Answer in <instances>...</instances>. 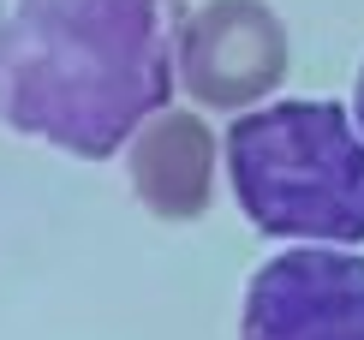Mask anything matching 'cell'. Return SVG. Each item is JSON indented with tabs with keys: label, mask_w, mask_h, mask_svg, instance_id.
Returning <instances> with one entry per match:
<instances>
[{
	"label": "cell",
	"mask_w": 364,
	"mask_h": 340,
	"mask_svg": "<svg viewBox=\"0 0 364 340\" xmlns=\"http://www.w3.org/2000/svg\"><path fill=\"white\" fill-rule=\"evenodd\" d=\"M239 209L269 239H364V132L328 102H275L227 132Z\"/></svg>",
	"instance_id": "cell-2"
},
{
	"label": "cell",
	"mask_w": 364,
	"mask_h": 340,
	"mask_svg": "<svg viewBox=\"0 0 364 340\" xmlns=\"http://www.w3.org/2000/svg\"><path fill=\"white\" fill-rule=\"evenodd\" d=\"M353 114H358V132H364V72H358V107Z\"/></svg>",
	"instance_id": "cell-6"
},
{
	"label": "cell",
	"mask_w": 364,
	"mask_h": 340,
	"mask_svg": "<svg viewBox=\"0 0 364 340\" xmlns=\"http://www.w3.org/2000/svg\"><path fill=\"white\" fill-rule=\"evenodd\" d=\"M245 340H364V257L287 251L257 269Z\"/></svg>",
	"instance_id": "cell-4"
},
{
	"label": "cell",
	"mask_w": 364,
	"mask_h": 340,
	"mask_svg": "<svg viewBox=\"0 0 364 340\" xmlns=\"http://www.w3.org/2000/svg\"><path fill=\"white\" fill-rule=\"evenodd\" d=\"M287 72V30L263 0H209L179 24V78L203 107H251Z\"/></svg>",
	"instance_id": "cell-3"
},
{
	"label": "cell",
	"mask_w": 364,
	"mask_h": 340,
	"mask_svg": "<svg viewBox=\"0 0 364 340\" xmlns=\"http://www.w3.org/2000/svg\"><path fill=\"white\" fill-rule=\"evenodd\" d=\"M173 90L156 0H18L0 18V119L72 156H114Z\"/></svg>",
	"instance_id": "cell-1"
},
{
	"label": "cell",
	"mask_w": 364,
	"mask_h": 340,
	"mask_svg": "<svg viewBox=\"0 0 364 340\" xmlns=\"http://www.w3.org/2000/svg\"><path fill=\"white\" fill-rule=\"evenodd\" d=\"M132 185L156 215L197 221L215 185V137L197 114H161L132 144Z\"/></svg>",
	"instance_id": "cell-5"
}]
</instances>
